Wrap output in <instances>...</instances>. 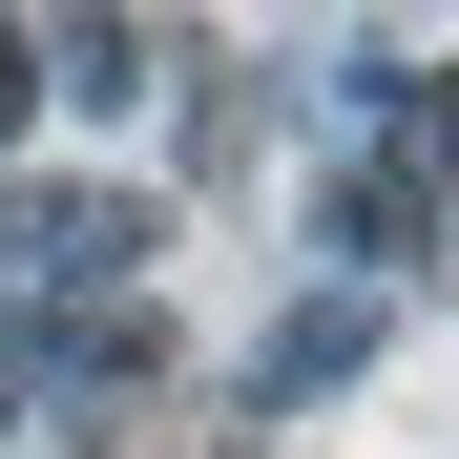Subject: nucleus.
Listing matches in <instances>:
<instances>
[{"label":"nucleus","instance_id":"nucleus-4","mask_svg":"<svg viewBox=\"0 0 459 459\" xmlns=\"http://www.w3.org/2000/svg\"><path fill=\"white\" fill-rule=\"evenodd\" d=\"M42 105V22H0V126H22Z\"/></svg>","mask_w":459,"mask_h":459},{"label":"nucleus","instance_id":"nucleus-5","mask_svg":"<svg viewBox=\"0 0 459 459\" xmlns=\"http://www.w3.org/2000/svg\"><path fill=\"white\" fill-rule=\"evenodd\" d=\"M168 459H251V418H188V438H168Z\"/></svg>","mask_w":459,"mask_h":459},{"label":"nucleus","instance_id":"nucleus-3","mask_svg":"<svg viewBox=\"0 0 459 459\" xmlns=\"http://www.w3.org/2000/svg\"><path fill=\"white\" fill-rule=\"evenodd\" d=\"M42 84H63V105H146V42H126V22H42Z\"/></svg>","mask_w":459,"mask_h":459},{"label":"nucleus","instance_id":"nucleus-2","mask_svg":"<svg viewBox=\"0 0 459 459\" xmlns=\"http://www.w3.org/2000/svg\"><path fill=\"white\" fill-rule=\"evenodd\" d=\"M355 126H376L355 168H397V188L459 230V63H376V84H355Z\"/></svg>","mask_w":459,"mask_h":459},{"label":"nucleus","instance_id":"nucleus-1","mask_svg":"<svg viewBox=\"0 0 459 459\" xmlns=\"http://www.w3.org/2000/svg\"><path fill=\"white\" fill-rule=\"evenodd\" d=\"M63 438H84V459H126V418L146 397H168V314H126V292H63Z\"/></svg>","mask_w":459,"mask_h":459}]
</instances>
